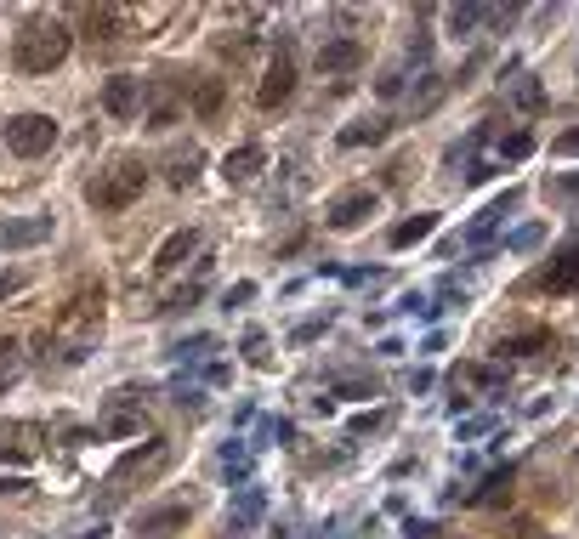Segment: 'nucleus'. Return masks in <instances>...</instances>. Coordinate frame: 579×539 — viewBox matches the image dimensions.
<instances>
[{
    "label": "nucleus",
    "instance_id": "35",
    "mask_svg": "<svg viewBox=\"0 0 579 539\" xmlns=\"http://www.w3.org/2000/svg\"><path fill=\"white\" fill-rule=\"evenodd\" d=\"M517 103H523V108H540V86H534V80H523V86H517Z\"/></svg>",
    "mask_w": 579,
    "mask_h": 539
},
{
    "label": "nucleus",
    "instance_id": "8",
    "mask_svg": "<svg viewBox=\"0 0 579 539\" xmlns=\"http://www.w3.org/2000/svg\"><path fill=\"white\" fill-rule=\"evenodd\" d=\"M534 290H551V296H568V290H579V239L562 250L551 267H545L540 279H534Z\"/></svg>",
    "mask_w": 579,
    "mask_h": 539
},
{
    "label": "nucleus",
    "instance_id": "20",
    "mask_svg": "<svg viewBox=\"0 0 579 539\" xmlns=\"http://www.w3.org/2000/svg\"><path fill=\"white\" fill-rule=\"evenodd\" d=\"M222 103H228V80H199V86H193V114H199V120H216V114H222Z\"/></svg>",
    "mask_w": 579,
    "mask_h": 539
},
{
    "label": "nucleus",
    "instance_id": "27",
    "mask_svg": "<svg viewBox=\"0 0 579 539\" xmlns=\"http://www.w3.org/2000/svg\"><path fill=\"white\" fill-rule=\"evenodd\" d=\"M239 352H245V364H256V369L273 364V352H267V335H262V330H250L245 341H239Z\"/></svg>",
    "mask_w": 579,
    "mask_h": 539
},
{
    "label": "nucleus",
    "instance_id": "3",
    "mask_svg": "<svg viewBox=\"0 0 579 539\" xmlns=\"http://www.w3.org/2000/svg\"><path fill=\"white\" fill-rule=\"evenodd\" d=\"M142 182H148L142 159H114L108 171H97L86 182V205L91 210H131L142 199Z\"/></svg>",
    "mask_w": 579,
    "mask_h": 539
},
{
    "label": "nucleus",
    "instance_id": "7",
    "mask_svg": "<svg viewBox=\"0 0 579 539\" xmlns=\"http://www.w3.org/2000/svg\"><path fill=\"white\" fill-rule=\"evenodd\" d=\"M290 91H296V63H290V52H279L273 63H267V74H262V91H256V103L273 114V108L290 103Z\"/></svg>",
    "mask_w": 579,
    "mask_h": 539
},
{
    "label": "nucleus",
    "instance_id": "21",
    "mask_svg": "<svg viewBox=\"0 0 579 539\" xmlns=\"http://www.w3.org/2000/svg\"><path fill=\"white\" fill-rule=\"evenodd\" d=\"M432 233H438V216H432V210H421V216H409V222L392 227V250H409V244L432 239Z\"/></svg>",
    "mask_w": 579,
    "mask_h": 539
},
{
    "label": "nucleus",
    "instance_id": "16",
    "mask_svg": "<svg viewBox=\"0 0 579 539\" xmlns=\"http://www.w3.org/2000/svg\"><path fill=\"white\" fill-rule=\"evenodd\" d=\"M500 392L506 386V369H494V364H460L455 369V392Z\"/></svg>",
    "mask_w": 579,
    "mask_h": 539
},
{
    "label": "nucleus",
    "instance_id": "22",
    "mask_svg": "<svg viewBox=\"0 0 579 539\" xmlns=\"http://www.w3.org/2000/svg\"><path fill=\"white\" fill-rule=\"evenodd\" d=\"M517 199H523L517 188H506V193H500V199H494V205H489V210H483V216L472 222V239H489L494 227H500V222L511 216V210H517Z\"/></svg>",
    "mask_w": 579,
    "mask_h": 539
},
{
    "label": "nucleus",
    "instance_id": "2",
    "mask_svg": "<svg viewBox=\"0 0 579 539\" xmlns=\"http://www.w3.org/2000/svg\"><path fill=\"white\" fill-rule=\"evenodd\" d=\"M69 46H74V35L63 18H29L18 29V40H12V63L23 74H52L69 57Z\"/></svg>",
    "mask_w": 579,
    "mask_h": 539
},
{
    "label": "nucleus",
    "instance_id": "9",
    "mask_svg": "<svg viewBox=\"0 0 579 539\" xmlns=\"http://www.w3.org/2000/svg\"><path fill=\"white\" fill-rule=\"evenodd\" d=\"M35 454H40V426H29V420L0 426V460H35Z\"/></svg>",
    "mask_w": 579,
    "mask_h": 539
},
{
    "label": "nucleus",
    "instance_id": "30",
    "mask_svg": "<svg viewBox=\"0 0 579 539\" xmlns=\"http://www.w3.org/2000/svg\"><path fill=\"white\" fill-rule=\"evenodd\" d=\"M540 239H545V227H540V222H534V227H517V233L506 239V250H534Z\"/></svg>",
    "mask_w": 579,
    "mask_h": 539
},
{
    "label": "nucleus",
    "instance_id": "42",
    "mask_svg": "<svg viewBox=\"0 0 579 539\" xmlns=\"http://www.w3.org/2000/svg\"><path fill=\"white\" fill-rule=\"evenodd\" d=\"M438 539H443V534H438ZM449 539H460V534H449Z\"/></svg>",
    "mask_w": 579,
    "mask_h": 539
},
{
    "label": "nucleus",
    "instance_id": "4",
    "mask_svg": "<svg viewBox=\"0 0 579 539\" xmlns=\"http://www.w3.org/2000/svg\"><path fill=\"white\" fill-rule=\"evenodd\" d=\"M52 142H57V120H52V114H12V120H6V148H12L18 159L52 154Z\"/></svg>",
    "mask_w": 579,
    "mask_h": 539
},
{
    "label": "nucleus",
    "instance_id": "13",
    "mask_svg": "<svg viewBox=\"0 0 579 539\" xmlns=\"http://www.w3.org/2000/svg\"><path fill=\"white\" fill-rule=\"evenodd\" d=\"M193 250H199V233H193V227H176V233H165V244L154 250V273H176V267H182Z\"/></svg>",
    "mask_w": 579,
    "mask_h": 539
},
{
    "label": "nucleus",
    "instance_id": "36",
    "mask_svg": "<svg viewBox=\"0 0 579 539\" xmlns=\"http://www.w3.org/2000/svg\"><path fill=\"white\" fill-rule=\"evenodd\" d=\"M18 290H23V273H0V301L18 296Z\"/></svg>",
    "mask_w": 579,
    "mask_h": 539
},
{
    "label": "nucleus",
    "instance_id": "29",
    "mask_svg": "<svg viewBox=\"0 0 579 539\" xmlns=\"http://www.w3.org/2000/svg\"><path fill=\"white\" fill-rule=\"evenodd\" d=\"M18 364H23V347L12 341V335H0V386L18 375Z\"/></svg>",
    "mask_w": 579,
    "mask_h": 539
},
{
    "label": "nucleus",
    "instance_id": "34",
    "mask_svg": "<svg viewBox=\"0 0 579 539\" xmlns=\"http://www.w3.org/2000/svg\"><path fill=\"white\" fill-rule=\"evenodd\" d=\"M341 398H375V381H341Z\"/></svg>",
    "mask_w": 579,
    "mask_h": 539
},
{
    "label": "nucleus",
    "instance_id": "40",
    "mask_svg": "<svg viewBox=\"0 0 579 539\" xmlns=\"http://www.w3.org/2000/svg\"><path fill=\"white\" fill-rule=\"evenodd\" d=\"M551 148H557V154H579V131H562V137L551 142Z\"/></svg>",
    "mask_w": 579,
    "mask_h": 539
},
{
    "label": "nucleus",
    "instance_id": "18",
    "mask_svg": "<svg viewBox=\"0 0 579 539\" xmlns=\"http://www.w3.org/2000/svg\"><path fill=\"white\" fill-rule=\"evenodd\" d=\"M199 165H205V154H199V148H171V159H165V182H171V188H188L193 176H199Z\"/></svg>",
    "mask_w": 579,
    "mask_h": 539
},
{
    "label": "nucleus",
    "instance_id": "19",
    "mask_svg": "<svg viewBox=\"0 0 579 539\" xmlns=\"http://www.w3.org/2000/svg\"><path fill=\"white\" fill-rule=\"evenodd\" d=\"M386 131H392V120L386 114H369V120H352V125H341V148H364V142H381Z\"/></svg>",
    "mask_w": 579,
    "mask_h": 539
},
{
    "label": "nucleus",
    "instance_id": "15",
    "mask_svg": "<svg viewBox=\"0 0 579 539\" xmlns=\"http://www.w3.org/2000/svg\"><path fill=\"white\" fill-rule=\"evenodd\" d=\"M262 165H267V148H262V142H239V148L222 159V176H228V182H250Z\"/></svg>",
    "mask_w": 579,
    "mask_h": 539
},
{
    "label": "nucleus",
    "instance_id": "24",
    "mask_svg": "<svg viewBox=\"0 0 579 539\" xmlns=\"http://www.w3.org/2000/svg\"><path fill=\"white\" fill-rule=\"evenodd\" d=\"M500 500H511V466H506V471H494L489 483H483V488L472 494V505H500Z\"/></svg>",
    "mask_w": 579,
    "mask_h": 539
},
{
    "label": "nucleus",
    "instance_id": "39",
    "mask_svg": "<svg viewBox=\"0 0 579 539\" xmlns=\"http://www.w3.org/2000/svg\"><path fill=\"white\" fill-rule=\"evenodd\" d=\"M324 324H330V313H324V318H313V324H301V330H296V341H313V335H324Z\"/></svg>",
    "mask_w": 579,
    "mask_h": 539
},
{
    "label": "nucleus",
    "instance_id": "10",
    "mask_svg": "<svg viewBox=\"0 0 579 539\" xmlns=\"http://www.w3.org/2000/svg\"><path fill=\"white\" fill-rule=\"evenodd\" d=\"M188 528V505H154L137 517V539H165V534H182Z\"/></svg>",
    "mask_w": 579,
    "mask_h": 539
},
{
    "label": "nucleus",
    "instance_id": "25",
    "mask_svg": "<svg viewBox=\"0 0 579 539\" xmlns=\"http://www.w3.org/2000/svg\"><path fill=\"white\" fill-rule=\"evenodd\" d=\"M483 18H494L489 6H449V29H455V35H466V29H477V23Z\"/></svg>",
    "mask_w": 579,
    "mask_h": 539
},
{
    "label": "nucleus",
    "instance_id": "6",
    "mask_svg": "<svg viewBox=\"0 0 579 539\" xmlns=\"http://www.w3.org/2000/svg\"><path fill=\"white\" fill-rule=\"evenodd\" d=\"M142 97H148V80H137V74H108L103 80V108L114 120H137Z\"/></svg>",
    "mask_w": 579,
    "mask_h": 539
},
{
    "label": "nucleus",
    "instance_id": "28",
    "mask_svg": "<svg viewBox=\"0 0 579 539\" xmlns=\"http://www.w3.org/2000/svg\"><path fill=\"white\" fill-rule=\"evenodd\" d=\"M534 154V137L528 131H511V137H500V148H494V159H528Z\"/></svg>",
    "mask_w": 579,
    "mask_h": 539
},
{
    "label": "nucleus",
    "instance_id": "38",
    "mask_svg": "<svg viewBox=\"0 0 579 539\" xmlns=\"http://www.w3.org/2000/svg\"><path fill=\"white\" fill-rule=\"evenodd\" d=\"M193 301H199V284H188V290H176V296L165 301V307H193Z\"/></svg>",
    "mask_w": 579,
    "mask_h": 539
},
{
    "label": "nucleus",
    "instance_id": "26",
    "mask_svg": "<svg viewBox=\"0 0 579 539\" xmlns=\"http://www.w3.org/2000/svg\"><path fill=\"white\" fill-rule=\"evenodd\" d=\"M262 488H256V483H245V488H239V511H233V522H256V517H262Z\"/></svg>",
    "mask_w": 579,
    "mask_h": 539
},
{
    "label": "nucleus",
    "instance_id": "31",
    "mask_svg": "<svg viewBox=\"0 0 579 539\" xmlns=\"http://www.w3.org/2000/svg\"><path fill=\"white\" fill-rule=\"evenodd\" d=\"M222 466H228V477H245V471H250V454L239 449V443H228V449H222Z\"/></svg>",
    "mask_w": 579,
    "mask_h": 539
},
{
    "label": "nucleus",
    "instance_id": "14",
    "mask_svg": "<svg viewBox=\"0 0 579 539\" xmlns=\"http://www.w3.org/2000/svg\"><path fill=\"white\" fill-rule=\"evenodd\" d=\"M551 347H557V335L545 330V324H528V330L500 341V358H534V352H551Z\"/></svg>",
    "mask_w": 579,
    "mask_h": 539
},
{
    "label": "nucleus",
    "instance_id": "12",
    "mask_svg": "<svg viewBox=\"0 0 579 539\" xmlns=\"http://www.w3.org/2000/svg\"><path fill=\"white\" fill-rule=\"evenodd\" d=\"M52 239V216H23V222H0V244L6 250H29V244Z\"/></svg>",
    "mask_w": 579,
    "mask_h": 539
},
{
    "label": "nucleus",
    "instance_id": "1",
    "mask_svg": "<svg viewBox=\"0 0 579 539\" xmlns=\"http://www.w3.org/2000/svg\"><path fill=\"white\" fill-rule=\"evenodd\" d=\"M97 330H103V284H80V290L63 301V313H57L52 341L74 364V358H86V347L97 341Z\"/></svg>",
    "mask_w": 579,
    "mask_h": 539
},
{
    "label": "nucleus",
    "instance_id": "17",
    "mask_svg": "<svg viewBox=\"0 0 579 539\" xmlns=\"http://www.w3.org/2000/svg\"><path fill=\"white\" fill-rule=\"evenodd\" d=\"M125 403H131V392H114V409H108V420H103L108 437H142V432H148V420L131 415Z\"/></svg>",
    "mask_w": 579,
    "mask_h": 539
},
{
    "label": "nucleus",
    "instance_id": "23",
    "mask_svg": "<svg viewBox=\"0 0 579 539\" xmlns=\"http://www.w3.org/2000/svg\"><path fill=\"white\" fill-rule=\"evenodd\" d=\"M120 23H125V6H86L91 40H114V35H120Z\"/></svg>",
    "mask_w": 579,
    "mask_h": 539
},
{
    "label": "nucleus",
    "instance_id": "33",
    "mask_svg": "<svg viewBox=\"0 0 579 539\" xmlns=\"http://www.w3.org/2000/svg\"><path fill=\"white\" fill-rule=\"evenodd\" d=\"M375 91H381V97H398V91H404V69H386L381 80H375Z\"/></svg>",
    "mask_w": 579,
    "mask_h": 539
},
{
    "label": "nucleus",
    "instance_id": "32",
    "mask_svg": "<svg viewBox=\"0 0 579 539\" xmlns=\"http://www.w3.org/2000/svg\"><path fill=\"white\" fill-rule=\"evenodd\" d=\"M211 347H216L211 335H193V341H182V347H176V358H205Z\"/></svg>",
    "mask_w": 579,
    "mask_h": 539
},
{
    "label": "nucleus",
    "instance_id": "41",
    "mask_svg": "<svg viewBox=\"0 0 579 539\" xmlns=\"http://www.w3.org/2000/svg\"><path fill=\"white\" fill-rule=\"evenodd\" d=\"M381 420H386V415H358V420H352V437H358V432H375Z\"/></svg>",
    "mask_w": 579,
    "mask_h": 539
},
{
    "label": "nucleus",
    "instance_id": "5",
    "mask_svg": "<svg viewBox=\"0 0 579 539\" xmlns=\"http://www.w3.org/2000/svg\"><path fill=\"white\" fill-rule=\"evenodd\" d=\"M375 210H381V193H375V188H347V193H335V199H330L324 222H330L335 233H352V227H364Z\"/></svg>",
    "mask_w": 579,
    "mask_h": 539
},
{
    "label": "nucleus",
    "instance_id": "37",
    "mask_svg": "<svg viewBox=\"0 0 579 539\" xmlns=\"http://www.w3.org/2000/svg\"><path fill=\"white\" fill-rule=\"evenodd\" d=\"M250 296H256V284H233V290H228V307H245Z\"/></svg>",
    "mask_w": 579,
    "mask_h": 539
},
{
    "label": "nucleus",
    "instance_id": "11",
    "mask_svg": "<svg viewBox=\"0 0 579 539\" xmlns=\"http://www.w3.org/2000/svg\"><path fill=\"white\" fill-rule=\"evenodd\" d=\"M364 69V46L358 40H324L318 46V74H352Z\"/></svg>",
    "mask_w": 579,
    "mask_h": 539
}]
</instances>
